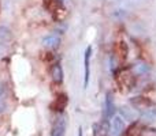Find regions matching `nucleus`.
<instances>
[{"mask_svg": "<svg viewBox=\"0 0 156 136\" xmlns=\"http://www.w3.org/2000/svg\"><path fill=\"white\" fill-rule=\"evenodd\" d=\"M90 55H92V48L88 46L85 51V56H83V68H85V72H83V87H88L89 83V76H90Z\"/></svg>", "mask_w": 156, "mask_h": 136, "instance_id": "1", "label": "nucleus"}, {"mask_svg": "<svg viewBox=\"0 0 156 136\" xmlns=\"http://www.w3.org/2000/svg\"><path fill=\"white\" fill-rule=\"evenodd\" d=\"M114 114H115V104L112 99V94L107 93L104 99V116L105 118H111L114 117Z\"/></svg>", "mask_w": 156, "mask_h": 136, "instance_id": "2", "label": "nucleus"}, {"mask_svg": "<svg viewBox=\"0 0 156 136\" xmlns=\"http://www.w3.org/2000/svg\"><path fill=\"white\" fill-rule=\"evenodd\" d=\"M123 128H125V124H123V120L122 117L119 116H115L112 118V123H111V136H121V134L123 132Z\"/></svg>", "mask_w": 156, "mask_h": 136, "instance_id": "3", "label": "nucleus"}, {"mask_svg": "<svg viewBox=\"0 0 156 136\" xmlns=\"http://www.w3.org/2000/svg\"><path fill=\"white\" fill-rule=\"evenodd\" d=\"M43 45L47 46V48H49V49L58 48V46L60 45V35L56 34V33L47 35V37H44V40H43Z\"/></svg>", "mask_w": 156, "mask_h": 136, "instance_id": "4", "label": "nucleus"}, {"mask_svg": "<svg viewBox=\"0 0 156 136\" xmlns=\"http://www.w3.org/2000/svg\"><path fill=\"white\" fill-rule=\"evenodd\" d=\"M66 131V120L63 117H59L54 124V128H52L51 136H63Z\"/></svg>", "mask_w": 156, "mask_h": 136, "instance_id": "5", "label": "nucleus"}, {"mask_svg": "<svg viewBox=\"0 0 156 136\" xmlns=\"http://www.w3.org/2000/svg\"><path fill=\"white\" fill-rule=\"evenodd\" d=\"M51 75H52V79L54 82L56 83H62L63 82V69L60 64H54L51 67Z\"/></svg>", "mask_w": 156, "mask_h": 136, "instance_id": "6", "label": "nucleus"}, {"mask_svg": "<svg viewBox=\"0 0 156 136\" xmlns=\"http://www.w3.org/2000/svg\"><path fill=\"white\" fill-rule=\"evenodd\" d=\"M66 105H67V98H66L65 95L59 97V98H56V101L52 104V109L54 110H58V112H62L63 109L66 108Z\"/></svg>", "mask_w": 156, "mask_h": 136, "instance_id": "7", "label": "nucleus"}, {"mask_svg": "<svg viewBox=\"0 0 156 136\" xmlns=\"http://www.w3.org/2000/svg\"><path fill=\"white\" fill-rule=\"evenodd\" d=\"M12 38V34H11L10 29H7L5 26H0V40L2 41H10Z\"/></svg>", "mask_w": 156, "mask_h": 136, "instance_id": "8", "label": "nucleus"}, {"mask_svg": "<svg viewBox=\"0 0 156 136\" xmlns=\"http://www.w3.org/2000/svg\"><path fill=\"white\" fill-rule=\"evenodd\" d=\"M45 5H47V8H49L51 11L55 12L56 10L62 8V2H60V0H47Z\"/></svg>", "mask_w": 156, "mask_h": 136, "instance_id": "9", "label": "nucleus"}, {"mask_svg": "<svg viewBox=\"0 0 156 136\" xmlns=\"http://www.w3.org/2000/svg\"><path fill=\"white\" fill-rule=\"evenodd\" d=\"M133 69H134L136 74L143 75V74H147L149 68H148V65H145V64H136L134 67H133Z\"/></svg>", "mask_w": 156, "mask_h": 136, "instance_id": "10", "label": "nucleus"}, {"mask_svg": "<svg viewBox=\"0 0 156 136\" xmlns=\"http://www.w3.org/2000/svg\"><path fill=\"white\" fill-rule=\"evenodd\" d=\"M4 93H5V86H4V83H2V82H0V99L3 98V95H4Z\"/></svg>", "mask_w": 156, "mask_h": 136, "instance_id": "11", "label": "nucleus"}, {"mask_svg": "<svg viewBox=\"0 0 156 136\" xmlns=\"http://www.w3.org/2000/svg\"><path fill=\"white\" fill-rule=\"evenodd\" d=\"M4 109H5V104L3 101H0V113H2Z\"/></svg>", "mask_w": 156, "mask_h": 136, "instance_id": "12", "label": "nucleus"}, {"mask_svg": "<svg viewBox=\"0 0 156 136\" xmlns=\"http://www.w3.org/2000/svg\"><path fill=\"white\" fill-rule=\"evenodd\" d=\"M81 132H82V129L80 128V129H78V136H81Z\"/></svg>", "mask_w": 156, "mask_h": 136, "instance_id": "13", "label": "nucleus"}]
</instances>
